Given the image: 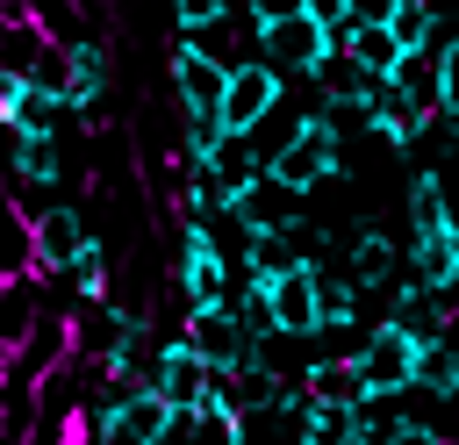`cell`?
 <instances>
[{
	"label": "cell",
	"mask_w": 459,
	"mask_h": 445,
	"mask_svg": "<svg viewBox=\"0 0 459 445\" xmlns=\"http://www.w3.org/2000/svg\"><path fill=\"white\" fill-rule=\"evenodd\" d=\"M179 301L186 309L230 301V251L215 244L208 215H186V230H179Z\"/></svg>",
	"instance_id": "cell-1"
},
{
	"label": "cell",
	"mask_w": 459,
	"mask_h": 445,
	"mask_svg": "<svg viewBox=\"0 0 459 445\" xmlns=\"http://www.w3.org/2000/svg\"><path fill=\"white\" fill-rule=\"evenodd\" d=\"M280 100H287V72H280L273 57H244V65H230V86H222V108H215V115H222V129L244 136V129H258Z\"/></svg>",
	"instance_id": "cell-2"
},
{
	"label": "cell",
	"mask_w": 459,
	"mask_h": 445,
	"mask_svg": "<svg viewBox=\"0 0 459 445\" xmlns=\"http://www.w3.org/2000/svg\"><path fill=\"white\" fill-rule=\"evenodd\" d=\"M359 373H366V395H409L416 388V337L402 323H373L359 345Z\"/></svg>",
	"instance_id": "cell-3"
},
{
	"label": "cell",
	"mask_w": 459,
	"mask_h": 445,
	"mask_svg": "<svg viewBox=\"0 0 459 445\" xmlns=\"http://www.w3.org/2000/svg\"><path fill=\"white\" fill-rule=\"evenodd\" d=\"M258 50H265L287 79H308L337 43H330V29H323L316 14H287V22H265V29H258Z\"/></svg>",
	"instance_id": "cell-4"
},
{
	"label": "cell",
	"mask_w": 459,
	"mask_h": 445,
	"mask_svg": "<svg viewBox=\"0 0 459 445\" xmlns=\"http://www.w3.org/2000/svg\"><path fill=\"white\" fill-rule=\"evenodd\" d=\"M222 86H230V65H215L194 36L172 50V100H179V115H215L222 108Z\"/></svg>",
	"instance_id": "cell-5"
},
{
	"label": "cell",
	"mask_w": 459,
	"mask_h": 445,
	"mask_svg": "<svg viewBox=\"0 0 459 445\" xmlns=\"http://www.w3.org/2000/svg\"><path fill=\"white\" fill-rule=\"evenodd\" d=\"M43 309H72V301H57V294L43 287V273H7V280H0V359L43 323Z\"/></svg>",
	"instance_id": "cell-6"
},
{
	"label": "cell",
	"mask_w": 459,
	"mask_h": 445,
	"mask_svg": "<svg viewBox=\"0 0 459 445\" xmlns=\"http://www.w3.org/2000/svg\"><path fill=\"white\" fill-rule=\"evenodd\" d=\"M230 215H237L244 230H294V222H301V187H287V179L258 172L251 187H237V194H230Z\"/></svg>",
	"instance_id": "cell-7"
},
{
	"label": "cell",
	"mask_w": 459,
	"mask_h": 445,
	"mask_svg": "<svg viewBox=\"0 0 459 445\" xmlns=\"http://www.w3.org/2000/svg\"><path fill=\"white\" fill-rule=\"evenodd\" d=\"M86 237H93V222L72 201H43L36 208V273H65L86 251Z\"/></svg>",
	"instance_id": "cell-8"
},
{
	"label": "cell",
	"mask_w": 459,
	"mask_h": 445,
	"mask_svg": "<svg viewBox=\"0 0 459 445\" xmlns=\"http://www.w3.org/2000/svg\"><path fill=\"white\" fill-rule=\"evenodd\" d=\"M265 301H273V330H287V337H316V330H323V309H316V266H308V258L287 266V273L265 287Z\"/></svg>",
	"instance_id": "cell-9"
},
{
	"label": "cell",
	"mask_w": 459,
	"mask_h": 445,
	"mask_svg": "<svg viewBox=\"0 0 459 445\" xmlns=\"http://www.w3.org/2000/svg\"><path fill=\"white\" fill-rule=\"evenodd\" d=\"M208 373H215V366H208V359L194 352V337L179 330L172 345H158V373H151V388H158L172 409H194V402L208 395Z\"/></svg>",
	"instance_id": "cell-10"
},
{
	"label": "cell",
	"mask_w": 459,
	"mask_h": 445,
	"mask_svg": "<svg viewBox=\"0 0 459 445\" xmlns=\"http://www.w3.org/2000/svg\"><path fill=\"white\" fill-rule=\"evenodd\" d=\"M186 337H194V352L208 359V366H237L258 337L237 323V309L230 301H215V309H186Z\"/></svg>",
	"instance_id": "cell-11"
},
{
	"label": "cell",
	"mask_w": 459,
	"mask_h": 445,
	"mask_svg": "<svg viewBox=\"0 0 459 445\" xmlns=\"http://www.w3.org/2000/svg\"><path fill=\"white\" fill-rule=\"evenodd\" d=\"M409 273H416L430 294H452V287H459V222H445V230H416V244H409Z\"/></svg>",
	"instance_id": "cell-12"
},
{
	"label": "cell",
	"mask_w": 459,
	"mask_h": 445,
	"mask_svg": "<svg viewBox=\"0 0 459 445\" xmlns=\"http://www.w3.org/2000/svg\"><path fill=\"white\" fill-rule=\"evenodd\" d=\"M108 79H115V65H108V43H100V36H79V43H72V93H65L79 122H93V108H100Z\"/></svg>",
	"instance_id": "cell-13"
},
{
	"label": "cell",
	"mask_w": 459,
	"mask_h": 445,
	"mask_svg": "<svg viewBox=\"0 0 459 445\" xmlns=\"http://www.w3.org/2000/svg\"><path fill=\"white\" fill-rule=\"evenodd\" d=\"M7 122H14L22 136H57V129L72 122V100L50 93V86H36V79H22L14 100H7Z\"/></svg>",
	"instance_id": "cell-14"
},
{
	"label": "cell",
	"mask_w": 459,
	"mask_h": 445,
	"mask_svg": "<svg viewBox=\"0 0 459 445\" xmlns=\"http://www.w3.org/2000/svg\"><path fill=\"white\" fill-rule=\"evenodd\" d=\"M344 273L359 280V287H387L394 273H402V251H394V237L387 230H351V244H344Z\"/></svg>",
	"instance_id": "cell-15"
},
{
	"label": "cell",
	"mask_w": 459,
	"mask_h": 445,
	"mask_svg": "<svg viewBox=\"0 0 459 445\" xmlns=\"http://www.w3.org/2000/svg\"><path fill=\"white\" fill-rule=\"evenodd\" d=\"M294 423H301V445H351V438H359V402H323V395H308Z\"/></svg>",
	"instance_id": "cell-16"
},
{
	"label": "cell",
	"mask_w": 459,
	"mask_h": 445,
	"mask_svg": "<svg viewBox=\"0 0 459 445\" xmlns=\"http://www.w3.org/2000/svg\"><path fill=\"white\" fill-rule=\"evenodd\" d=\"M387 79H394V93H402L423 122H437V57H430V50H402Z\"/></svg>",
	"instance_id": "cell-17"
},
{
	"label": "cell",
	"mask_w": 459,
	"mask_h": 445,
	"mask_svg": "<svg viewBox=\"0 0 459 445\" xmlns=\"http://www.w3.org/2000/svg\"><path fill=\"white\" fill-rule=\"evenodd\" d=\"M194 165H208L230 194H237V187H251V179L265 172V158H258V151H251V136H237V129H222V136H215V151H208V158H194Z\"/></svg>",
	"instance_id": "cell-18"
},
{
	"label": "cell",
	"mask_w": 459,
	"mask_h": 445,
	"mask_svg": "<svg viewBox=\"0 0 459 445\" xmlns=\"http://www.w3.org/2000/svg\"><path fill=\"white\" fill-rule=\"evenodd\" d=\"M416 395H437V402H459V345L430 337L416 345Z\"/></svg>",
	"instance_id": "cell-19"
},
{
	"label": "cell",
	"mask_w": 459,
	"mask_h": 445,
	"mask_svg": "<svg viewBox=\"0 0 459 445\" xmlns=\"http://www.w3.org/2000/svg\"><path fill=\"white\" fill-rule=\"evenodd\" d=\"M387 29H394V43L402 50H437V0H387V14H380Z\"/></svg>",
	"instance_id": "cell-20"
},
{
	"label": "cell",
	"mask_w": 459,
	"mask_h": 445,
	"mask_svg": "<svg viewBox=\"0 0 459 445\" xmlns=\"http://www.w3.org/2000/svg\"><path fill=\"white\" fill-rule=\"evenodd\" d=\"M22 14H29L50 43H79V36H93V7H86V0H22Z\"/></svg>",
	"instance_id": "cell-21"
},
{
	"label": "cell",
	"mask_w": 459,
	"mask_h": 445,
	"mask_svg": "<svg viewBox=\"0 0 459 445\" xmlns=\"http://www.w3.org/2000/svg\"><path fill=\"white\" fill-rule=\"evenodd\" d=\"M50 36L29 22V14H0V72H14V79H29L36 72V50H43Z\"/></svg>",
	"instance_id": "cell-22"
},
{
	"label": "cell",
	"mask_w": 459,
	"mask_h": 445,
	"mask_svg": "<svg viewBox=\"0 0 459 445\" xmlns=\"http://www.w3.org/2000/svg\"><path fill=\"white\" fill-rule=\"evenodd\" d=\"M409 222H416V230H445V222H452L445 179H437L430 165H416V172H409Z\"/></svg>",
	"instance_id": "cell-23"
},
{
	"label": "cell",
	"mask_w": 459,
	"mask_h": 445,
	"mask_svg": "<svg viewBox=\"0 0 459 445\" xmlns=\"http://www.w3.org/2000/svg\"><path fill=\"white\" fill-rule=\"evenodd\" d=\"M430 57H437V115L459 122V36H445Z\"/></svg>",
	"instance_id": "cell-24"
},
{
	"label": "cell",
	"mask_w": 459,
	"mask_h": 445,
	"mask_svg": "<svg viewBox=\"0 0 459 445\" xmlns=\"http://www.w3.org/2000/svg\"><path fill=\"white\" fill-rule=\"evenodd\" d=\"M0 194H22V129L0 122Z\"/></svg>",
	"instance_id": "cell-25"
},
{
	"label": "cell",
	"mask_w": 459,
	"mask_h": 445,
	"mask_svg": "<svg viewBox=\"0 0 459 445\" xmlns=\"http://www.w3.org/2000/svg\"><path fill=\"white\" fill-rule=\"evenodd\" d=\"M230 7H237V0H172V22L194 36V29H208L215 14H230Z\"/></svg>",
	"instance_id": "cell-26"
},
{
	"label": "cell",
	"mask_w": 459,
	"mask_h": 445,
	"mask_svg": "<svg viewBox=\"0 0 459 445\" xmlns=\"http://www.w3.org/2000/svg\"><path fill=\"white\" fill-rule=\"evenodd\" d=\"M387 445H445V431H437V423H416V416H402Z\"/></svg>",
	"instance_id": "cell-27"
},
{
	"label": "cell",
	"mask_w": 459,
	"mask_h": 445,
	"mask_svg": "<svg viewBox=\"0 0 459 445\" xmlns=\"http://www.w3.org/2000/svg\"><path fill=\"white\" fill-rule=\"evenodd\" d=\"M251 7V22L265 29V22H287V14H301V0H244Z\"/></svg>",
	"instance_id": "cell-28"
},
{
	"label": "cell",
	"mask_w": 459,
	"mask_h": 445,
	"mask_svg": "<svg viewBox=\"0 0 459 445\" xmlns=\"http://www.w3.org/2000/svg\"><path fill=\"white\" fill-rule=\"evenodd\" d=\"M301 14H316L323 29H337V22L351 14V0H301Z\"/></svg>",
	"instance_id": "cell-29"
}]
</instances>
